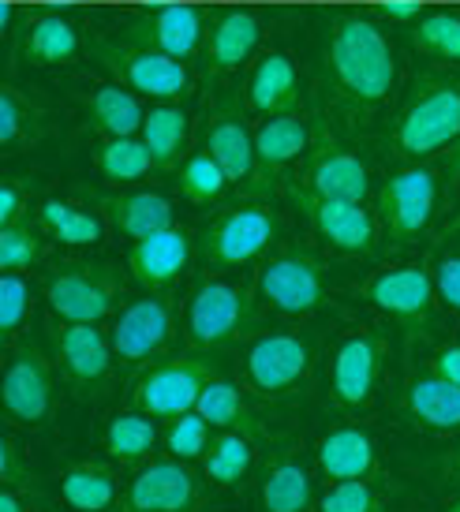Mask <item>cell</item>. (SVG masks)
<instances>
[{
    "label": "cell",
    "instance_id": "obj_53",
    "mask_svg": "<svg viewBox=\"0 0 460 512\" xmlns=\"http://www.w3.org/2000/svg\"><path fill=\"white\" fill-rule=\"evenodd\" d=\"M457 232H460V210H457V217H453V225L446 228V236H457Z\"/></svg>",
    "mask_w": 460,
    "mask_h": 512
},
{
    "label": "cell",
    "instance_id": "obj_10",
    "mask_svg": "<svg viewBox=\"0 0 460 512\" xmlns=\"http://www.w3.org/2000/svg\"><path fill=\"white\" fill-rule=\"evenodd\" d=\"M176 329V311L165 296H143L128 303L116 314L113 322V352L120 359V367H150V359H158Z\"/></svg>",
    "mask_w": 460,
    "mask_h": 512
},
{
    "label": "cell",
    "instance_id": "obj_36",
    "mask_svg": "<svg viewBox=\"0 0 460 512\" xmlns=\"http://www.w3.org/2000/svg\"><path fill=\"white\" fill-rule=\"evenodd\" d=\"M98 169L113 184H135V180H143L146 172L158 169V165H154V157H150L143 139L128 135V139H109V143L101 146Z\"/></svg>",
    "mask_w": 460,
    "mask_h": 512
},
{
    "label": "cell",
    "instance_id": "obj_40",
    "mask_svg": "<svg viewBox=\"0 0 460 512\" xmlns=\"http://www.w3.org/2000/svg\"><path fill=\"white\" fill-rule=\"evenodd\" d=\"M318 512H386V498L371 479L330 483V490L318 501Z\"/></svg>",
    "mask_w": 460,
    "mask_h": 512
},
{
    "label": "cell",
    "instance_id": "obj_26",
    "mask_svg": "<svg viewBox=\"0 0 460 512\" xmlns=\"http://www.w3.org/2000/svg\"><path fill=\"white\" fill-rule=\"evenodd\" d=\"M60 498L75 512H113L120 505V479L109 464L83 460L60 475Z\"/></svg>",
    "mask_w": 460,
    "mask_h": 512
},
{
    "label": "cell",
    "instance_id": "obj_9",
    "mask_svg": "<svg viewBox=\"0 0 460 512\" xmlns=\"http://www.w3.org/2000/svg\"><path fill=\"white\" fill-rule=\"evenodd\" d=\"M438 210V172L431 165H408L382 187V225L397 243L419 240Z\"/></svg>",
    "mask_w": 460,
    "mask_h": 512
},
{
    "label": "cell",
    "instance_id": "obj_1",
    "mask_svg": "<svg viewBox=\"0 0 460 512\" xmlns=\"http://www.w3.org/2000/svg\"><path fill=\"white\" fill-rule=\"evenodd\" d=\"M330 72L356 105H382L397 83V57L382 30L363 15H337L326 42Z\"/></svg>",
    "mask_w": 460,
    "mask_h": 512
},
{
    "label": "cell",
    "instance_id": "obj_29",
    "mask_svg": "<svg viewBox=\"0 0 460 512\" xmlns=\"http://www.w3.org/2000/svg\"><path fill=\"white\" fill-rule=\"evenodd\" d=\"M87 109L94 116V124H98L109 139H128V135H139L143 131V105L139 98L124 90L120 83H101L90 90L87 98Z\"/></svg>",
    "mask_w": 460,
    "mask_h": 512
},
{
    "label": "cell",
    "instance_id": "obj_47",
    "mask_svg": "<svg viewBox=\"0 0 460 512\" xmlns=\"http://www.w3.org/2000/svg\"><path fill=\"white\" fill-rule=\"evenodd\" d=\"M23 210H27V195H23V187L15 184V180H8V184L0 187V228L23 221Z\"/></svg>",
    "mask_w": 460,
    "mask_h": 512
},
{
    "label": "cell",
    "instance_id": "obj_15",
    "mask_svg": "<svg viewBox=\"0 0 460 512\" xmlns=\"http://www.w3.org/2000/svg\"><path fill=\"white\" fill-rule=\"evenodd\" d=\"M202 501V479L184 460L146 464L124 490L120 512H195Z\"/></svg>",
    "mask_w": 460,
    "mask_h": 512
},
{
    "label": "cell",
    "instance_id": "obj_24",
    "mask_svg": "<svg viewBox=\"0 0 460 512\" xmlns=\"http://www.w3.org/2000/svg\"><path fill=\"white\" fill-rule=\"evenodd\" d=\"M247 101L262 116L292 113V105L300 101V75L288 53H266L255 64V72L247 79Z\"/></svg>",
    "mask_w": 460,
    "mask_h": 512
},
{
    "label": "cell",
    "instance_id": "obj_51",
    "mask_svg": "<svg viewBox=\"0 0 460 512\" xmlns=\"http://www.w3.org/2000/svg\"><path fill=\"white\" fill-rule=\"evenodd\" d=\"M442 512H460V494L457 498H449L446 505H442Z\"/></svg>",
    "mask_w": 460,
    "mask_h": 512
},
{
    "label": "cell",
    "instance_id": "obj_14",
    "mask_svg": "<svg viewBox=\"0 0 460 512\" xmlns=\"http://www.w3.org/2000/svg\"><path fill=\"white\" fill-rule=\"evenodd\" d=\"M363 299L386 311L389 318H397L401 326L419 329L434 318L438 285L427 266H386L363 285Z\"/></svg>",
    "mask_w": 460,
    "mask_h": 512
},
{
    "label": "cell",
    "instance_id": "obj_48",
    "mask_svg": "<svg viewBox=\"0 0 460 512\" xmlns=\"http://www.w3.org/2000/svg\"><path fill=\"white\" fill-rule=\"evenodd\" d=\"M431 370L438 374V378L460 385V344H442L431 359Z\"/></svg>",
    "mask_w": 460,
    "mask_h": 512
},
{
    "label": "cell",
    "instance_id": "obj_44",
    "mask_svg": "<svg viewBox=\"0 0 460 512\" xmlns=\"http://www.w3.org/2000/svg\"><path fill=\"white\" fill-rule=\"evenodd\" d=\"M30 128V105L19 94H15L12 86H4L0 90V143L4 146H15Z\"/></svg>",
    "mask_w": 460,
    "mask_h": 512
},
{
    "label": "cell",
    "instance_id": "obj_13",
    "mask_svg": "<svg viewBox=\"0 0 460 512\" xmlns=\"http://www.w3.org/2000/svg\"><path fill=\"white\" fill-rule=\"evenodd\" d=\"M288 195L303 214L311 217V225L322 240L330 243L341 255H371L378 243V225H374L371 210H363V202H341L326 199L311 187H288Z\"/></svg>",
    "mask_w": 460,
    "mask_h": 512
},
{
    "label": "cell",
    "instance_id": "obj_4",
    "mask_svg": "<svg viewBox=\"0 0 460 512\" xmlns=\"http://www.w3.org/2000/svg\"><path fill=\"white\" fill-rule=\"evenodd\" d=\"M315 367V344L292 329H270L247 344L244 378L259 397H292Z\"/></svg>",
    "mask_w": 460,
    "mask_h": 512
},
{
    "label": "cell",
    "instance_id": "obj_16",
    "mask_svg": "<svg viewBox=\"0 0 460 512\" xmlns=\"http://www.w3.org/2000/svg\"><path fill=\"white\" fill-rule=\"evenodd\" d=\"M105 64L120 75V83H128L131 90H139L146 98L173 101L187 90V68L184 60L161 53L154 45H135V49H120V45H101Z\"/></svg>",
    "mask_w": 460,
    "mask_h": 512
},
{
    "label": "cell",
    "instance_id": "obj_22",
    "mask_svg": "<svg viewBox=\"0 0 460 512\" xmlns=\"http://www.w3.org/2000/svg\"><path fill=\"white\" fill-rule=\"evenodd\" d=\"M143 38L146 45H154L161 53H169L176 60L195 57L206 38V19L199 8L187 4H169V8H154L143 19Z\"/></svg>",
    "mask_w": 460,
    "mask_h": 512
},
{
    "label": "cell",
    "instance_id": "obj_41",
    "mask_svg": "<svg viewBox=\"0 0 460 512\" xmlns=\"http://www.w3.org/2000/svg\"><path fill=\"white\" fill-rule=\"evenodd\" d=\"M30 303H34V288L23 273H4L0 281V329L4 341H15L23 322L30 318Z\"/></svg>",
    "mask_w": 460,
    "mask_h": 512
},
{
    "label": "cell",
    "instance_id": "obj_37",
    "mask_svg": "<svg viewBox=\"0 0 460 512\" xmlns=\"http://www.w3.org/2000/svg\"><path fill=\"white\" fill-rule=\"evenodd\" d=\"M195 412L217 430H251L247 427V408L240 389L229 382V378H214V382L202 389L199 408Z\"/></svg>",
    "mask_w": 460,
    "mask_h": 512
},
{
    "label": "cell",
    "instance_id": "obj_42",
    "mask_svg": "<svg viewBox=\"0 0 460 512\" xmlns=\"http://www.w3.org/2000/svg\"><path fill=\"white\" fill-rule=\"evenodd\" d=\"M38 232L30 228V221H15V225L0 228V266L4 273H23L30 270V262L38 258Z\"/></svg>",
    "mask_w": 460,
    "mask_h": 512
},
{
    "label": "cell",
    "instance_id": "obj_8",
    "mask_svg": "<svg viewBox=\"0 0 460 512\" xmlns=\"http://www.w3.org/2000/svg\"><path fill=\"white\" fill-rule=\"evenodd\" d=\"M277 236V217L266 206H232L217 217L214 225L202 236V255L210 266L232 270V266H247L259 255L270 251Z\"/></svg>",
    "mask_w": 460,
    "mask_h": 512
},
{
    "label": "cell",
    "instance_id": "obj_12",
    "mask_svg": "<svg viewBox=\"0 0 460 512\" xmlns=\"http://www.w3.org/2000/svg\"><path fill=\"white\" fill-rule=\"evenodd\" d=\"M4 412L12 415L19 427H45V419L53 415V367L42 356V348L19 344L4 367L0 382Z\"/></svg>",
    "mask_w": 460,
    "mask_h": 512
},
{
    "label": "cell",
    "instance_id": "obj_38",
    "mask_svg": "<svg viewBox=\"0 0 460 512\" xmlns=\"http://www.w3.org/2000/svg\"><path fill=\"white\" fill-rule=\"evenodd\" d=\"M412 42H416L427 57L460 64V15H453V12L419 15L416 30H412Z\"/></svg>",
    "mask_w": 460,
    "mask_h": 512
},
{
    "label": "cell",
    "instance_id": "obj_52",
    "mask_svg": "<svg viewBox=\"0 0 460 512\" xmlns=\"http://www.w3.org/2000/svg\"><path fill=\"white\" fill-rule=\"evenodd\" d=\"M449 471H453V475H457V479H460V449H457V453H453V460H449Z\"/></svg>",
    "mask_w": 460,
    "mask_h": 512
},
{
    "label": "cell",
    "instance_id": "obj_43",
    "mask_svg": "<svg viewBox=\"0 0 460 512\" xmlns=\"http://www.w3.org/2000/svg\"><path fill=\"white\" fill-rule=\"evenodd\" d=\"M165 445L176 460H195L210 449V423L202 419L199 412H187L180 419L169 423V434H165Z\"/></svg>",
    "mask_w": 460,
    "mask_h": 512
},
{
    "label": "cell",
    "instance_id": "obj_3",
    "mask_svg": "<svg viewBox=\"0 0 460 512\" xmlns=\"http://www.w3.org/2000/svg\"><path fill=\"white\" fill-rule=\"evenodd\" d=\"M251 314H255V292L251 288L240 285V281H229V277H210L187 299L184 333L191 348L214 352V348L240 341Z\"/></svg>",
    "mask_w": 460,
    "mask_h": 512
},
{
    "label": "cell",
    "instance_id": "obj_20",
    "mask_svg": "<svg viewBox=\"0 0 460 512\" xmlns=\"http://www.w3.org/2000/svg\"><path fill=\"white\" fill-rule=\"evenodd\" d=\"M318 471L330 483H352V479H371L378 471V449L374 438L363 427H333L330 434H322L315 449Z\"/></svg>",
    "mask_w": 460,
    "mask_h": 512
},
{
    "label": "cell",
    "instance_id": "obj_21",
    "mask_svg": "<svg viewBox=\"0 0 460 512\" xmlns=\"http://www.w3.org/2000/svg\"><path fill=\"white\" fill-rule=\"evenodd\" d=\"M404 412L423 430L434 434H460V385L438 374H412L404 385Z\"/></svg>",
    "mask_w": 460,
    "mask_h": 512
},
{
    "label": "cell",
    "instance_id": "obj_27",
    "mask_svg": "<svg viewBox=\"0 0 460 512\" xmlns=\"http://www.w3.org/2000/svg\"><path fill=\"white\" fill-rule=\"evenodd\" d=\"M307 187L318 191V195H326V199L363 202L367 191H371V176H367V165L356 154H348V150H326V154H318L311 161Z\"/></svg>",
    "mask_w": 460,
    "mask_h": 512
},
{
    "label": "cell",
    "instance_id": "obj_33",
    "mask_svg": "<svg viewBox=\"0 0 460 512\" xmlns=\"http://www.w3.org/2000/svg\"><path fill=\"white\" fill-rule=\"evenodd\" d=\"M255 464V445H251V430H225L221 438L210 441L206 453V479L214 486H240L251 475Z\"/></svg>",
    "mask_w": 460,
    "mask_h": 512
},
{
    "label": "cell",
    "instance_id": "obj_25",
    "mask_svg": "<svg viewBox=\"0 0 460 512\" xmlns=\"http://www.w3.org/2000/svg\"><path fill=\"white\" fill-rule=\"evenodd\" d=\"M262 42V23L255 12H225L206 38V68L210 72H232L251 60Z\"/></svg>",
    "mask_w": 460,
    "mask_h": 512
},
{
    "label": "cell",
    "instance_id": "obj_11",
    "mask_svg": "<svg viewBox=\"0 0 460 512\" xmlns=\"http://www.w3.org/2000/svg\"><path fill=\"white\" fill-rule=\"evenodd\" d=\"M120 281L109 266H68L49 277L45 299L60 322H83V326H98L101 318L113 314Z\"/></svg>",
    "mask_w": 460,
    "mask_h": 512
},
{
    "label": "cell",
    "instance_id": "obj_23",
    "mask_svg": "<svg viewBox=\"0 0 460 512\" xmlns=\"http://www.w3.org/2000/svg\"><path fill=\"white\" fill-rule=\"evenodd\" d=\"M206 154L214 157L225 169L229 184L251 180L259 169V150H255V135L247 131V124L236 113H217L206 128Z\"/></svg>",
    "mask_w": 460,
    "mask_h": 512
},
{
    "label": "cell",
    "instance_id": "obj_31",
    "mask_svg": "<svg viewBox=\"0 0 460 512\" xmlns=\"http://www.w3.org/2000/svg\"><path fill=\"white\" fill-rule=\"evenodd\" d=\"M311 135H307V124H303L296 113H281V116H266L255 131V150H259V165L266 169H281L288 161L307 150Z\"/></svg>",
    "mask_w": 460,
    "mask_h": 512
},
{
    "label": "cell",
    "instance_id": "obj_17",
    "mask_svg": "<svg viewBox=\"0 0 460 512\" xmlns=\"http://www.w3.org/2000/svg\"><path fill=\"white\" fill-rule=\"evenodd\" d=\"M53 344H57L60 367H64L68 382L79 393H98L101 385L109 382L116 352H113V341L98 326L64 322V326L53 329Z\"/></svg>",
    "mask_w": 460,
    "mask_h": 512
},
{
    "label": "cell",
    "instance_id": "obj_50",
    "mask_svg": "<svg viewBox=\"0 0 460 512\" xmlns=\"http://www.w3.org/2000/svg\"><path fill=\"white\" fill-rule=\"evenodd\" d=\"M0 512H27L12 486H4V494H0Z\"/></svg>",
    "mask_w": 460,
    "mask_h": 512
},
{
    "label": "cell",
    "instance_id": "obj_45",
    "mask_svg": "<svg viewBox=\"0 0 460 512\" xmlns=\"http://www.w3.org/2000/svg\"><path fill=\"white\" fill-rule=\"evenodd\" d=\"M434 285H438V299L446 303L449 311H460V251H449L446 258H438Z\"/></svg>",
    "mask_w": 460,
    "mask_h": 512
},
{
    "label": "cell",
    "instance_id": "obj_18",
    "mask_svg": "<svg viewBox=\"0 0 460 512\" xmlns=\"http://www.w3.org/2000/svg\"><path fill=\"white\" fill-rule=\"evenodd\" d=\"M315 505V471L303 456L300 441H277L262 468V509L266 512H311Z\"/></svg>",
    "mask_w": 460,
    "mask_h": 512
},
{
    "label": "cell",
    "instance_id": "obj_46",
    "mask_svg": "<svg viewBox=\"0 0 460 512\" xmlns=\"http://www.w3.org/2000/svg\"><path fill=\"white\" fill-rule=\"evenodd\" d=\"M0 479H4V486H19L23 479H30V471L23 468V460H19V445H15V438H4V445H0Z\"/></svg>",
    "mask_w": 460,
    "mask_h": 512
},
{
    "label": "cell",
    "instance_id": "obj_2",
    "mask_svg": "<svg viewBox=\"0 0 460 512\" xmlns=\"http://www.w3.org/2000/svg\"><path fill=\"white\" fill-rule=\"evenodd\" d=\"M453 143H460V79L423 75L393 124V154L419 165Z\"/></svg>",
    "mask_w": 460,
    "mask_h": 512
},
{
    "label": "cell",
    "instance_id": "obj_49",
    "mask_svg": "<svg viewBox=\"0 0 460 512\" xmlns=\"http://www.w3.org/2000/svg\"><path fill=\"white\" fill-rule=\"evenodd\" d=\"M386 15H393V19H412V15H419V8L416 4H404V0H389Z\"/></svg>",
    "mask_w": 460,
    "mask_h": 512
},
{
    "label": "cell",
    "instance_id": "obj_5",
    "mask_svg": "<svg viewBox=\"0 0 460 512\" xmlns=\"http://www.w3.org/2000/svg\"><path fill=\"white\" fill-rule=\"evenodd\" d=\"M217 370L210 359L180 356L169 363H154L135 382V408L154 419H180L199 408L202 389L214 382Z\"/></svg>",
    "mask_w": 460,
    "mask_h": 512
},
{
    "label": "cell",
    "instance_id": "obj_28",
    "mask_svg": "<svg viewBox=\"0 0 460 512\" xmlns=\"http://www.w3.org/2000/svg\"><path fill=\"white\" fill-rule=\"evenodd\" d=\"M105 217L120 236H128L135 243L161 232V228H173V202L158 191H131L120 199H105Z\"/></svg>",
    "mask_w": 460,
    "mask_h": 512
},
{
    "label": "cell",
    "instance_id": "obj_39",
    "mask_svg": "<svg viewBox=\"0 0 460 512\" xmlns=\"http://www.w3.org/2000/svg\"><path fill=\"white\" fill-rule=\"evenodd\" d=\"M225 187H229V176H225V169H221L206 150H202V154H191L184 161V169H180V191H184L191 202H199V206L217 202L225 195Z\"/></svg>",
    "mask_w": 460,
    "mask_h": 512
},
{
    "label": "cell",
    "instance_id": "obj_54",
    "mask_svg": "<svg viewBox=\"0 0 460 512\" xmlns=\"http://www.w3.org/2000/svg\"><path fill=\"white\" fill-rule=\"evenodd\" d=\"M449 172H460V150H457V157H453V165H449Z\"/></svg>",
    "mask_w": 460,
    "mask_h": 512
},
{
    "label": "cell",
    "instance_id": "obj_19",
    "mask_svg": "<svg viewBox=\"0 0 460 512\" xmlns=\"http://www.w3.org/2000/svg\"><path fill=\"white\" fill-rule=\"evenodd\" d=\"M191 262V232L187 228H161L146 240H135L128 251V270L150 292H161L173 281H180V273Z\"/></svg>",
    "mask_w": 460,
    "mask_h": 512
},
{
    "label": "cell",
    "instance_id": "obj_6",
    "mask_svg": "<svg viewBox=\"0 0 460 512\" xmlns=\"http://www.w3.org/2000/svg\"><path fill=\"white\" fill-rule=\"evenodd\" d=\"M386 370V341L371 329H356L333 348L330 359V397L345 412L371 408Z\"/></svg>",
    "mask_w": 460,
    "mask_h": 512
},
{
    "label": "cell",
    "instance_id": "obj_32",
    "mask_svg": "<svg viewBox=\"0 0 460 512\" xmlns=\"http://www.w3.org/2000/svg\"><path fill=\"white\" fill-rule=\"evenodd\" d=\"M139 139L146 143V150H150V157H154L158 169H173L187 146V113L184 109H176V105H158V109H150L143 120Z\"/></svg>",
    "mask_w": 460,
    "mask_h": 512
},
{
    "label": "cell",
    "instance_id": "obj_35",
    "mask_svg": "<svg viewBox=\"0 0 460 512\" xmlns=\"http://www.w3.org/2000/svg\"><path fill=\"white\" fill-rule=\"evenodd\" d=\"M42 221L53 228V236H57L60 243H68V247H94V243H101V236H105V225H101L98 214L79 210V206L60 202V199L45 202Z\"/></svg>",
    "mask_w": 460,
    "mask_h": 512
},
{
    "label": "cell",
    "instance_id": "obj_7",
    "mask_svg": "<svg viewBox=\"0 0 460 512\" xmlns=\"http://www.w3.org/2000/svg\"><path fill=\"white\" fill-rule=\"evenodd\" d=\"M255 296L277 314H315L326 303V277L311 255L303 251H281L259 266Z\"/></svg>",
    "mask_w": 460,
    "mask_h": 512
},
{
    "label": "cell",
    "instance_id": "obj_34",
    "mask_svg": "<svg viewBox=\"0 0 460 512\" xmlns=\"http://www.w3.org/2000/svg\"><path fill=\"white\" fill-rule=\"evenodd\" d=\"M27 57L34 64H64V60L79 57V30H75L72 19L64 15H38L27 27Z\"/></svg>",
    "mask_w": 460,
    "mask_h": 512
},
{
    "label": "cell",
    "instance_id": "obj_30",
    "mask_svg": "<svg viewBox=\"0 0 460 512\" xmlns=\"http://www.w3.org/2000/svg\"><path fill=\"white\" fill-rule=\"evenodd\" d=\"M105 453L113 456L116 464H139L154 453L158 445V427H154V415L146 412H120L109 419V427L101 434Z\"/></svg>",
    "mask_w": 460,
    "mask_h": 512
}]
</instances>
